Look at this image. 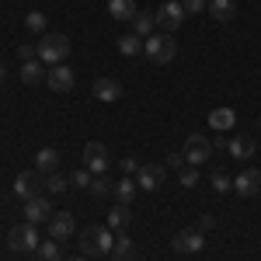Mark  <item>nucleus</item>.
<instances>
[{
    "mask_svg": "<svg viewBox=\"0 0 261 261\" xmlns=\"http://www.w3.org/2000/svg\"><path fill=\"white\" fill-rule=\"evenodd\" d=\"M115 247V237L108 226H87L81 230V251L84 254H112Z\"/></svg>",
    "mask_w": 261,
    "mask_h": 261,
    "instance_id": "nucleus-1",
    "label": "nucleus"
},
{
    "mask_svg": "<svg viewBox=\"0 0 261 261\" xmlns=\"http://www.w3.org/2000/svg\"><path fill=\"white\" fill-rule=\"evenodd\" d=\"M70 56V39L63 35V32H45L42 35V42H39V60L42 63H63Z\"/></svg>",
    "mask_w": 261,
    "mask_h": 261,
    "instance_id": "nucleus-2",
    "label": "nucleus"
},
{
    "mask_svg": "<svg viewBox=\"0 0 261 261\" xmlns=\"http://www.w3.org/2000/svg\"><path fill=\"white\" fill-rule=\"evenodd\" d=\"M143 56L150 63H171L178 56V42L171 39L167 32L164 35H150V39H143Z\"/></svg>",
    "mask_w": 261,
    "mask_h": 261,
    "instance_id": "nucleus-3",
    "label": "nucleus"
},
{
    "mask_svg": "<svg viewBox=\"0 0 261 261\" xmlns=\"http://www.w3.org/2000/svg\"><path fill=\"white\" fill-rule=\"evenodd\" d=\"M181 157H185L188 167H202V164L213 157V140H205L202 133H192L185 140V146H181Z\"/></svg>",
    "mask_w": 261,
    "mask_h": 261,
    "instance_id": "nucleus-4",
    "label": "nucleus"
},
{
    "mask_svg": "<svg viewBox=\"0 0 261 261\" xmlns=\"http://www.w3.org/2000/svg\"><path fill=\"white\" fill-rule=\"evenodd\" d=\"M7 244H11V251H39V230H35V223H18V226H11V233H7Z\"/></svg>",
    "mask_w": 261,
    "mask_h": 261,
    "instance_id": "nucleus-5",
    "label": "nucleus"
},
{
    "mask_svg": "<svg viewBox=\"0 0 261 261\" xmlns=\"http://www.w3.org/2000/svg\"><path fill=\"white\" fill-rule=\"evenodd\" d=\"M45 188V181H42V174L39 171H21L18 178H14V195L18 199H39V192Z\"/></svg>",
    "mask_w": 261,
    "mask_h": 261,
    "instance_id": "nucleus-6",
    "label": "nucleus"
},
{
    "mask_svg": "<svg viewBox=\"0 0 261 261\" xmlns=\"http://www.w3.org/2000/svg\"><path fill=\"white\" fill-rule=\"evenodd\" d=\"M153 18H157V24H161V28L167 32V35H174V32L181 28V21H185V7H181L178 0H167V4H164L161 11L153 14Z\"/></svg>",
    "mask_w": 261,
    "mask_h": 261,
    "instance_id": "nucleus-7",
    "label": "nucleus"
},
{
    "mask_svg": "<svg viewBox=\"0 0 261 261\" xmlns=\"http://www.w3.org/2000/svg\"><path fill=\"white\" fill-rule=\"evenodd\" d=\"M164 178H167V167H161V164H140V171H136V185L143 192H157Z\"/></svg>",
    "mask_w": 261,
    "mask_h": 261,
    "instance_id": "nucleus-8",
    "label": "nucleus"
},
{
    "mask_svg": "<svg viewBox=\"0 0 261 261\" xmlns=\"http://www.w3.org/2000/svg\"><path fill=\"white\" fill-rule=\"evenodd\" d=\"M84 164H87V171H94V174H105V167H108V146L98 140H91L84 146Z\"/></svg>",
    "mask_w": 261,
    "mask_h": 261,
    "instance_id": "nucleus-9",
    "label": "nucleus"
},
{
    "mask_svg": "<svg viewBox=\"0 0 261 261\" xmlns=\"http://www.w3.org/2000/svg\"><path fill=\"white\" fill-rule=\"evenodd\" d=\"M233 192H237V195H244V199L258 195V192H261V171H254V167L241 171V174L233 178Z\"/></svg>",
    "mask_w": 261,
    "mask_h": 261,
    "instance_id": "nucleus-10",
    "label": "nucleus"
},
{
    "mask_svg": "<svg viewBox=\"0 0 261 261\" xmlns=\"http://www.w3.org/2000/svg\"><path fill=\"white\" fill-rule=\"evenodd\" d=\"M45 84H49L56 94H66V91H73V70H70V66H63V63H56V66L49 70Z\"/></svg>",
    "mask_w": 261,
    "mask_h": 261,
    "instance_id": "nucleus-11",
    "label": "nucleus"
},
{
    "mask_svg": "<svg viewBox=\"0 0 261 261\" xmlns=\"http://www.w3.org/2000/svg\"><path fill=\"white\" fill-rule=\"evenodd\" d=\"M205 247V237H202V230H181L178 237H174V251L178 254H195Z\"/></svg>",
    "mask_w": 261,
    "mask_h": 261,
    "instance_id": "nucleus-12",
    "label": "nucleus"
},
{
    "mask_svg": "<svg viewBox=\"0 0 261 261\" xmlns=\"http://www.w3.org/2000/svg\"><path fill=\"white\" fill-rule=\"evenodd\" d=\"M237 125V112L230 108V105H223V108H213L209 112V129L213 133H230Z\"/></svg>",
    "mask_w": 261,
    "mask_h": 261,
    "instance_id": "nucleus-13",
    "label": "nucleus"
},
{
    "mask_svg": "<svg viewBox=\"0 0 261 261\" xmlns=\"http://www.w3.org/2000/svg\"><path fill=\"white\" fill-rule=\"evenodd\" d=\"M254 150H258V143H254V136H233V140L226 143V153L233 157V161H251L254 157Z\"/></svg>",
    "mask_w": 261,
    "mask_h": 261,
    "instance_id": "nucleus-14",
    "label": "nucleus"
},
{
    "mask_svg": "<svg viewBox=\"0 0 261 261\" xmlns=\"http://www.w3.org/2000/svg\"><path fill=\"white\" fill-rule=\"evenodd\" d=\"M94 98H98L101 105L119 101L122 98V84L115 81V77H98V81H94Z\"/></svg>",
    "mask_w": 261,
    "mask_h": 261,
    "instance_id": "nucleus-15",
    "label": "nucleus"
},
{
    "mask_svg": "<svg viewBox=\"0 0 261 261\" xmlns=\"http://www.w3.org/2000/svg\"><path fill=\"white\" fill-rule=\"evenodd\" d=\"M24 220H28V223H45V220H53V205H49V199H45V195H39V199H28V202H24Z\"/></svg>",
    "mask_w": 261,
    "mask_h": 261,
    "instance_id": "nucleus-16",
    "label": "nucleus"
},
{
    "mask_svg": "<svg viewBox=\"0 0 261 261\" xmlns=\"http://www.w3.org/2000/svg\"><path fill=\"white\" fill-rule=\"evenodd\" d=\"M73 230H77V223H73V216H70V213H53V220H49V233H53L56 241L70 237Z\"/></svg>",
    "mask_w": 261,
    "mask_h": 261,
    "instance_id": "nucleus-17",
    "label": "nucleus"
},
{
    "mask_svg": "<svg viewBox=\"0 0 261 261\" xmlns=\"http://www.w3.org/2000/svg\"><path fill=\"white\" fill-rule=\"evenodd\" d=\"M56 167H60V150L45 146V150L35 153V171H39V174H56Z\"/></svg>",
    "mask_w": 261,
    "mask_h": 261,
    "instance_id": "nucleus-18",
    "label": "nucleus"
},
{
    "mask_svg": "<svg viewBox=\"0 0 261 261\" xmlns=\"http://www.w3.org/2000/svg\"><path fill=\"white\" fill-rule=\"evenodd\" d=\"M108 14L115 21H133L136 18V0H108Z\"/></svg>",
    "mask_w": 261,
    "mask_h": 261,
    "instance_id": "nucleus-19",
    "label": "nucleus"
},
{
    "mask_svg": "<svg viewBox=\"0 0 261 261\" xmlns=\"http://www.w3.org/2000/svg\"><path fill=\"white\" fill-rule=\"evenodd\" d=\"M49 73H45V66H42V60H32V63H21V81L24 84H39L45 81Z\"/></svg>",
    "mask_w": 261,
    "mask_h": 261,
    "instance_id": "nucleus-20",
    "label": "nucleus"
},
{
    "mask_svg": "<svg viewBox=\"0 0 261 261\" xmlns=\"http://www.w3.org/2000/svg\"><path fill=\"white\" fill-rule=\"evenodd\" d=\"M136 192H140V185H136V181H133V178H122L119 185L112 188V195H115V199H119L122 205H129V202L136 199Z\"/></svg>",
    "mask_w": 261,
    "mask_h": 261,
    "instance_id": "nucleus-21",
    "label": "nucleus"
},
{
    "mask_svg": "<svg viewBox=\"0 0 261 261\" xmlns=\"http://www.w3.org/2000/svg\"><path fill=\"white\" fill-rule=\"evenodd\" d=\"M153 24H157V18H153V14H140V11H136V18H133V35L150 39V35H153Z\"/></svg>",
    "mask_w": 261,
    "mask_h": 261,
    "instance_id": "nucleus-22",
    "label": "nucleus"
},
{
    "mask_svg": "<svg viewBox=\"0 0 261 261\" xmlns=\"http://www.w3.org/2000/svg\"><path fill=\"white\" fill-rule=\"evenodd\" d=\"M129 220H133V216H129V205H122V202H119V205L108 213V223H105V226H108V230H125Z\"/></svg>",
    "mask_w": 261,
    "mask_h": 261,
    "instance_id": "nucleus-23",
    "label": "nucleus"
},
{
    "mask_svg": "<svg viewBox=\"0 0 261 261\" xmlns=\"http://www.w3.org/2000/svg\"><path fill=\"white\" fill-rule=\"evenodd\" d=\"M133 254H136L133 241H129L125 233H119V237H115V247H112V258L115 261H133Z\"/></svg>",
    "mask_w": 261,
    "mask_h": 261,
    "instance_id": "nucleus-24",
    "label": "nucleus"
},
{
    "mask_svg": "<svg viewBox=\"0 0 261 261\" xmlns=\"http://www.w3.org/2000/svg\"><path fill=\"white\" fill-rule=\"evenodd\" d=\"M213 21H233V0H209Z\"/></svg>",
    "mask_w": 261,
    "mask_h": 261,
    "instance_id": "nucleus-25",
    "label": "nucleus"
},
{
    "mask_svg": "<svg viewBox=\"0 0 261 261\" xmlns=\"http://www.w3.org/2000/svg\"><path fill=\"white\" fill-rule=\"evenodd\" d=\"M39 258H42V261H63L60 241H56V237H49V241H42V244H39Z\"/></svg>",
    "mask_w": 261,
    "mask_h": 261,
    "instance_id": "nucleus-26",
    "label": "nucleus"
},
{
    "mask_svg": "<svg viewBox=\"0 0 261 261\" xmlns=\"http://www.w3.org/2000/svg\"><path fill=\"white\" fill-rule=\"evenodd\" d=\"M119 49H122V56H136V53H143V42H140V35H122L119 39Z\"/></svg>",
    "mask_w": 261,
    "mask_h": 261,
    "instance_id": "nucleus-27",
    "label": "nucleus"
},
{
    "mask_svg": "<svg viewBox=\"0 0 261 261\" xmlns=\"http://www.w3.org/2000/svg\"><path fill=\"white\" fill-rule=\"evenodd\" d=\"M209 185H213V192H216V195H226V192L233 188V181H230V174H226V171H213Z\"/></svg>",
    "mask_w": 261,
    "mask_h": 261,
    "instance_id": "nucleus-28",
    "label": "nucleus"
},
{
    "mask_svg": "<svg viewBox=\"0 0 261 261\" xmlns=\"http://www.w3.org/2000/svg\"><path fill=\"white\" fill-rule=\"evenodd\" d=\"M112 188H115V185H108V178H105V174H94V178H91V188H87V192H91L94 199H105V195H108Z\"/></svg>",
    "mask_w": 261,
    "mask_h": 261,
    "instance_id": "nucleus-29",
    "label": "nucleus"
},
{
    "mask_svg": "<svg viewBox=\"0 0 261 261\" xmlns=\"http://www.w3.org/2000/svg\"><path fill=\"white\" fill-rule=\"evenodd\" d=\"M178 181L185 185V188H195V185H199V167H181Z\"/></svg>",
    "mask_w": 261,
    "mask_h": 261,
    "instance_id": "nucleus-30",
    "label": "nucleus"
},
{
    "mask_svg": "<svg viewBox=\"0 0 261 261\" xmlns=\"http://www.w3.org/2000/svg\"><path fill=\"white\" fill-rule=\"evenodd\" d=\"M66 185H70V178H63V174H49V181H45V188H49L53 195H63Z\"/></svg>",
    "mask_w": 261,
    "mask_h": 261,
    "instance_id": "nucleus-31",
    "label": "nucleus"
},
{
    "mask_svg": "<svg viewBox=\"0 0 261 261\" xmlns=\"http://www.w3.org/2000/svg\"><path fill=\"white\" fill-rule=\"evenodd\" d=\"M24 24H28V32H42V28H45V14H42V11H32V14L24 18Z\"/></svg>",
    "mask_w": 261,
    "mask_h": 261,
    "instance_id": "nucleus-32",
    "label": "nucleus"
},
{
    "mask_svg": "<svg viewBox=\"0 0 261 261\" xmlns=\"http://www.w3.org/2000/svg\"><path fill=\"white\" fill-rule=\"evenodd\" d=\"M70 185H77V188H91V171H87V167L73 171V174H70Z\"/></svg>",
    "mask_w": 261,
    "mask_h": 261,
    "instance_id": "nucleus-33",
    "label": "nucleus"
},
{
    "mask_svg": "<svg viewBox=\"0 0 261 261\" xmlns=\"http://www.w3.org/2000/svg\"><path fill=\"white\" fill-rule=\"evenodd\" d=\"M18 56L21 63H32V60H39V49L35 45H18Z\"/></svg>",
    "mask_w": 261,
    "mask_h": 261,
    "instance_id": "nucleus-34",
    "label": "nucleus"
},
{
    "mask_svg": "<svg viewBox=\"0 0 261 261\" xmlns=\"http://www.w3.org/2000/svg\"><path fill=\"white\" fill-rule=\"evenodd\" d=\"M181 7H185V14H199L205 11V0H181Z\"/></svg>",
    "mask_w": 261,
    "mask_h": 261,
    "instance_id": "nucleus-35",
    "label": "nucleus"
},
{
    "mask_svg": "<svg viewBox=\"0 0 261 261\" xmlns=\"http://www.w3.org/2000/svg\"><path fill=\"white\" fill-rule=\"evenodd\" d=\"M213 226H216V220H213L209 213H202L199 216V230H213Z\"/></svg>",
    "mask_w": 261,
    "mask_h": 261,
    "instance_id": "nucleus-36",
    "label": "nucleus"
},
{
    "mask_svg": "<svg viewBox=\"0 0 261 261\" xmlns=\"http://www.w3.org/2000/svg\"><path fill=\"white\" fill-rule=\"evenodd\" d=\"M167 167L181 171V167H185V157H181V153H171V157H167Z\"/></svg>",
    "mask_w": 261,
    "mask_h": 261,
    "instance_id": "nucleus-37",
    "label": "nucleus"
},
{
    "mask_svg": "<svg viewBox=\"0 0 261 261\" xmlns=\"http://www.w3.org/2000/svg\"><path fill=\"white\" fill-rule=\"evenodd\" d=\"M122 171H125V174H129V171H140V161H136V157H125V161H122Z\"/></svg>",
    "mask_w": 261,
    "mask_h": 261,
    "instance_id": "nucleus-38",
    "label": "nucleus"
},
{
    "mask_svg": "<svg viewBox=\"0 0 261 261\" xmlns=\"http://www.w3.org/2000/svg\"><path fill=\"white\" fill-rule=\"evenodd\" d=\"M226 143H230V140H223V136H216V140H213V150H226Z\"/></svg>",
    "mask_w": 261,
    "mask_h": 261,
    "instance_id": "nucleus-39",
    "label": "nucleus"
},
{
    "mask_svg": "<svg viewBox=\"0 0 261 261\" xmlns=\"http://www.w3.org/2000/svg\"><path fill=\"white\" fill-rule=\"evenodd\" d=\"M4 77H7V70H4V63H0V84H4Z\"/></svg>",
    "mask_w": 261,
    "mask_h": 261,
    "instance_id": "nucleus-40",
    "label": "nucleus"
},
{
    "mask_svg": "<svg viewBox=\"0 0 261 261\" xmlns=\"http://www.w3.org/2000/svg\"><path fill=\"white\" fill-rule=\"evenodd\" d=\"M66 261H87V258H66Z\"/></svg>",
    "mask_w": 261,
    "mask_h": 261,
    "instance_id": "nucleus-41",
    "label": "nucleus"
},
{
    "mask_svg": "<svg viewBox=\"0 0 261 261\" xmlns=\"http://www.w3.org/2000/svg\"><path fill=\"white\" fill-rule=\"evenodd\" d=\"M258 122H261V119H258Z\"/></svg>",
    "mask_w": 261,
    "mask_h": 261,
    "instance_id": "nucleus-42",
    "label": "nucleus"
}]
</instances>
